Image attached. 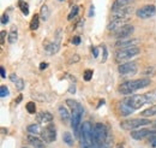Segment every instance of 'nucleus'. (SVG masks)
Instances as JSON below:
<instances>
[{
  "label": "nucleus",
  "mask_w": 156,
  "mask_h": 148,
  "mask_svg": "<svg viewBox=\"0 0 156 148\" xmlns=\"http://www.w3.org/2000/svg\"><path fill=\"white\" fill-rule=\"evenodd\" d=\"M156 100L155 93H147V94H137L131 95L126 99H124L119 104V111L122 116H127L130 113L143 107L147 104H151Z\"/></svg>",
  "instance_id": "nucleus-1"
},
{
  "label": "nucleus",
  "mask_w": 156,
  "mask_h": 148,
  "mask_svg": "<svg viewBox=\"0 0 156 148\" xmlns=\"http://www.w3.org/2000/svg\"><path fill=\"white\" fill-rule=\"evenodd\" d=\"M151 83L150 78H139V80H130L124 83H121L118 87V92L122 95H130L138 89L145 88Z\"/></svg>",
  "instance_id": "nucleus-2"
},
{
  "label": "nucleus",
  "mask_w": 156,
  "mask_h": 148,
  "mask_svg": "<svg viewBox=\"0 0 156 148\" xmlns=\"http://www.w3.org/2000/svg\"><path fill=\"white\" fill-rule=\"evenodd\" d=\"M108 135L109 132L107 127L102 123H96L93 132V148H106Z\"/></svg>",
  "instance_id": "nucleus-3"
},
{
  "label": "nucleus",
  "mask_w": 156,
  "mask_h": 148,
  "mask_svg": "<svg viewBox=\"0 0 156 148\" xmlns=\"http://www.w3.org/2000/svg\"><path fill=\"white\" fill-rule=\"evenodd\" d=\"M93 132L94 127L89 120L83 122L79 130V143L80 148H93Z\"/></svg>",
  "instance_id": "nucleus-4"
},
{
  "label": "nucleus",
  "mask_w": 156,
  "mask_h": 148,
  "mask_svg": "<svg viewBox=\"0 0 156 148\" xmlns=\"http://www.w3.org/2000/svg\"><path fill=\"white\" fill-rule=\"evenodd\" d=\"M140 53V50L138 47H132V48H124V50H119L115 52L114 59L118 64H122L124 61L138 56Z\"/></svg>",
  "instance_id": "nucleus-5"
},
{
  "label": "nucleus",
  "mask_w": 156,
  "mask_h": 148,
  "mask_svg": "<svg viewBox=\"0 0 156 148\" xmlns=\"http://www.w3.org/2000/svg\"><path fill=\"white\" fill-rule=\"evenodd\" d=\"M149 124H150V119L133 118V119H126V120L121 122L120 127H121V129L124 130H133L139 128V127H143V125H149Z\"/></svg>",
  "instance_id": "nucleus-6"
},
{
  "label": "nucleus",
  "mask_w": 156,
  "mask_h": 148,
  "mask_svg": "<svg viewBox=\"0 0 156 148\" xmlns=\"http://www.w3.org/2000/svg\"><path fill=\"white\" fill-rule=\"evenodd\" d=\"M118 71H119V74L122 75V76H129V75L137 74L138 68H137V64L135 61H129V63L120 64L119 68H118Z\"/></svg>",
  "instance_id": "nucleus-7"
},
{
  "label": "nucleus",
  "mask_w": 156,
  "mask_h": 148,
  "mask_svg": "<svg viewBox=\"0 0 156 148\" xmlns=\"http://www.w3.org/2000/svg\"><path fill=\"white\" fill-rule=\"evenodd\" d=\"M156 13V7L154 5H145V6H142L140 9H138L136 12L137 17L142 19H148L153 16H155Z\"/></svg>",
  "instance_id": "nucleus-8"
},
{
  "label": "nucleus",
  "mask_w": 156,
  "mask_h": 148,
  "mask_svg": "<svg viewBox=\"0 0 156 148\" xmlns=\"http://www.w3.org/2000/svg\"><path fill=\"white\" fill-rule=\"evenodd\" d=\"M42 139L44 142L47 143H51L53 141H55L57 139V129H55V125L54 124H49L47 125L44 130H42Z\"/></svg>",
  "instance_id": "nucleus-9"
},
{
  "label": "nucleus",
  "mask_w": 156,
  "mask_h": 148,
  "mask_svg": "<svg viewBox=\"0 0 156 148\" xmlns=\"http://www.w3.org/2000/svg\"><path fill=\"white\" fill-rule=\"evenodd\" d=\"M153 136H156V129H140L131 131V137L137 141L147 137H153Z\"/></svg>",
  "instance_id": "nucleus-10"
},
{
  "label": "nucleus",
  "mask_w": 156,
  "mask_h": 148,
  "mask_svg": "<svg viewBox=\"0 0 156 148\" xmlns=\"http://www.w3.org/2000/svg\"><path fill=\"white\" fill-rule=\"evenodd\" d=\"M135 31V27L132 25V24H126V25H124L122 28H120L119 30L117 31H114V36L115 39L118 40H124V39H126V37L131 36V34Z\"/></svg>",
  "instance_id": "nucleus-11"
},
{
  "label": "nucleus",
  "mask_w": 156,
  "mask_h": 148,
  "mask_svg": "<svg viewBox=\"0 0 156 148\" xmlns=\"http://www.w3.org/2000/svg\"><path fill=\"white\" fill-rule=\"evenodd\" d=\"M129 22V18H112L109 24L107 25V29L109 31H117L124 25H126Z\"/></svg>",
  "instance_id": "nucleus-12"
},
{
  "label": "nucleus",
  "mask_w": 156,
  "mask_h": 148,
  "mask_svg": "<svg viewBox=\"0 0 156 148\" xmlns=\"http://www.w3.org/2000/svg\"><path fill=\"white\" fill-rule=\"evenodd\" d=\"M139 42L138 39H124V40H118L115 43V47L124 50V48H132L136 47V45Z\"/></svg>",
  "instance_id": "nucleus-13"
},
{
  "label": "nucleus",
  "mask_w": 156,
  "mask_h": 148,
  "mask_svg": "<svg viewBox=\"0 0 156 148\" xmlns=\"http://www.w3.org/2000/svg\"><path fill=\"white\" fill-rule=\"evenodd\" d=\"M43 47H44V50H46V52L48 54H55V53H58L59 48H60V39L53 41V42L44 41L43 42Z\"/></svg>",
  "instance_id": "nucleus-14"
},
{
  "label": "nucleus",
  "mask_w": 156,
  "mask_h": 148,
  "mask_svg": "<svg viewBox=\"0 0 156 148\" xmlns=\"http://www.w3.org/2000/svg\"><path fill=\"white\" fill-rule=\"evenodd\" d=\"M112 12H113V18H129V16L133 12V9L132 6H127L119 10H114Z\"/></svg>",
  "instance_id": "nucleus-15"
},
{
  "label": "nucleus",
  "mask_w": 156,
  "mask_h": 148,
  "mask_svg": "<svg viewBox=\"0 0 156 148\" xmlns=\"http://www.w3.org/2000/svg\"><path fill=\"white\" fill-rule=\"evenodd\" d=\"M28 142L33 146L34 148H44V142L41 140V139H39L36 135H28Z\"/></svg>",
  "instance_id": "nucleus-16"
},
{
  "label": "nucleus",
  "mask_w": 156,
  "mask_h": 148,
  "mask_svg": "<svg viewBox=\"0 0 156 148\" xmlns=\"http://www.w3.org/2000/svg\"><path fill=\"white\" fill-rule=\"evenodd\" d=\"M133 1H135V0H114V2H113V5H112V11L122 9V7L131 6V4H132Z\"/></svg>",
  "instance_id": "nucleus-17"
},
{
  "label": "nucleus",
  "mask_w": 156,
  "mask_h": 148,
  "mask_svg": "<svg viewBox=\"0 0 156 148\" xmlns=\"http://www.w3.org/2000/svg\"><path fill=\"white\" fill-rule=\"evenodd\" d=\"M37 120L40 123H51L53 120V116L49 112L42 111L37 113Z\"/></svg>",
  "instance_id": "nucleus-18"
},
{
  "label": "nucleus",
  "mask_w": 156,
  "mask_h": 148,
  "mask_svg": "<svg viewBox=\"0 0 156 148\" xmlns=\"http://www.w3.org/2000/svg\"><path fill=\"white\" fill-rule=\"evenodd\" d=\"M17 39H18V30L16 27H12L9 33V42L15 43V42H17Z\"/></svg>",
  "instance_id": "nucleus-19"
},
{
  "label": "nucleus",
  "mask_w": 156,
  "mask_h": 148,
  "mask_svg": "<svg viewBox=\"0 0 156 148\" xmlns=\"http://www.w3.org/2000/svg\"><path fill=\"white\" fill-rule=\"evenodd\" d=\"M59 114H60V118H61L64 122H69L70 118H71L69 110H66L64 106H60V107H59Z\"/></svg>",
  "instance_id": "nucleus-20"
},
{
  "label": "nucleus",
  "mask_w": 156,
  "mask_h": 148,
  "mask_svg": "<svg viewBox=\"0 0 156 148\" xmlns=\"http://www.w3.org/2000/svg\"><path fill=\"white\" fill-rule=\"evenodd\" d=\"M48 16H49V9H48V6L47 5H42L41 6V10H40V18L42 19V20H47Z\"/></svg>",
  "instance_id": "nucleus-21"
},
{
  "label": "nucleus",
  "mask_w": 156,
  "mask_h": 148,
  "mask_svg": "<svg viewBox=\"0 0 156 148\" xmlns=\"http://www.w3.org/2000/svg\"><path fill=\"white\" fill-rule=\"evenodd\" d=\"M27 130H28V132H29L30 135H39V134H42V130H41V128H40L37 124H30Z\"/></svg>",
  "instance_id": "nucleus-22"
},
{
  "label": "nucleus",
  "mask_w": 156,
  "mask_h": 148,
  "mask_svg": "<svg viewBox=\"0 0 156 148\" xmlns=\"http://www.w3.org/2000/svg\"><path fill=\"white\" fill-rule=\"evenodd\" d=\"M140 114H142L143 117H153V116H156V105H153V106H150L149 109L142 111Z\"/></svg>",
  "instance_id": "nucleus-23"
},
{
  "label": "nucleus",
  "mask_w": 156,
  "mask_h": 148,
  "mask_svg": "<svg viewBox=\"0 0 156 148\" xmlns=\"http://www.w3.org/2000/svg\"><path fill=\"white\" fill-rule=\"evenodd\" d=\"M39 25H40V15H35L31 18V20H30V29L33 31H35L39 28Z\"/></svg>",
  "instance_id": "nucleus-24"
},
{
  "label": "nucleus",
  "mask_w": 156,
  "mask_h": 148,
  "mask_svg": "<svg viewBox=\"0 0 156 148\" xmlns=\"http://www.w3.org/2000/svg\"><path fill=\"white\" fill-rule=\"evenodd\" d=\"M62 140H64V142H65L67 146H70V147L73 146V139H72V135H71L69 131L64 132V135H62Z\"/></svg>",
  "instance_id": "nucleus-25"
},
{
  "label": "nucleus",
  "mask_w": 156,
  "mask_h": 148,
  "mask_svg": "<svg viewBox=\"0 0 156 148\" xmlns=\"http://www.w3.org/2000/svg\"><path fill=\"white\" fill-rule=\"evenodd\" d=\"M66 104H67V106L72 110V112L76 111V110H78V109L80 107V104L77 102L76 100H72V99H67V100H66Z\"/></svg>",
  "instance_id": "nucleus-26"
},
{
  "label": "nucleus",
  "mask_w": 156,
  "mask_h": 148,
  "mask_svg": "<svg viewBox=\"0 0 156 148\" xmlns=\"http://www.w3.org/2000/svg\"><path fill=\"white\" fill-rule=\"evenodd\" d=\"M143 75L144 76H148V77H151V76L156 75V66H148L147 69H144Z\"/></svg>",
  "instance_id": "nucleus-27"
},
{
  "label": "nucleus",
  "mask_w": 156,
  "mask_h": 148,
  "mask_svg": "<svg viewBox=\"0 0 156 148\" xmlns=\"http://www.w3.org/2000/svg\"><path fill=\"white\" fill-rule=\"evenodd\" d=\"M20 9L22 10V12H23V15H24V16H28V15H29V5H28L27 2L20 1Z\"/></svg>",
  "instance_id": "nucleus-28"
},
{
  "label": "nucleus",
  "mask_w": 156,
  "mask_h": 148,
  "mask_svg": "<svg viewBox=\"0 0 156 148\" xmlns=\"http://www.w3.org/2000/svg\"><path fill=\"white\" fill-rule=\"evenodd\" d=\"M27 111L29 112L30 114H34V113L36 112V105H35L34 101H29V102L27 104Z\"/></svg>",
  "instance_id": "nucleus-29"
},
{
  "label": "nucleus",
  "mask_w": 156,
  "mask_h": 148,
  "mask_svg": "<svg viewBox=\"0 0 156 148\" xmlns=\"http://www.w3.org/2000/svg\"><path fill=\"white\" fill-rule=\"evenodd\" d=\"M78 11H79V7H78L77 5H75V6L72 7V10H71L70 15L67 16V19H69V20H72V19L75 18V17L78 15Z\"/></svg>",
  "instance_id": "nucleus-30"
},
{
  "label": "nucleus",
  "mask_w": 156,
  "mask_h": 148,
  "mask_svg": "<svg viewBox=\"0 0 156 148\" xmlns=\"http://www.w3.org/2000/svg\"><path fill=\"white\" fill-rule=\"evenodd\" d=\"M93 70H90V69H87L85 71H84V75H83V78H84V81H87V82H89L91 78H93Z\"/></svg>",
  "instance_id": "nucleus-31"
},
{
  "label": "nucleus",
  "mask_w": 156,
  "mask_h": 148,
  "mask_svg": "<svg viewBox=\"0 0 156 148\" xmlns=\"http://www.w3.org/2000/svg\"><path fill=\"white\" fill-rule=\"evenodd\" d=\"M9 94H10L9 88H7L6 86H1V88H0V96H1V98H6Z\"/></svg>",
  "instance_id": "nucleus-32"
},
{
  "label": "nucleus",
  "mask_w": 156,
  "mask_h": 148,
  "mask_svg": "<svg viewBox=\"0 0 156 148\" xmlns=\"http://www.w3.org/2000/svg\"><path fill=\"white\" fill-rule=\"evenodd\" d=\"M15 84H16V88H17L18 91H23V88H24V81H23L22 78H18V80L15 82Z\"/></svg>",
  "instance_id": "nucleus-33"
},
{
  "label": "nucleus",
  "mask_w": 156,
  "mask_h": 148,
  "mask_svg": "<svg viewBox=\"0 0 156 148\" xmlns=\"http://www.w3.org/2000/svg\"><path fill=\"white\" fill-rule=\"evenodd\" d=\"M31 96H33V98H35V99H37L39 101H46V96H44V95H41V94H37V93H36V94H34V93H33V94H31Z\"/></svg>",
  "instance_id": "nucleus-34"
},
{
  "label": "nucleus",
  "mask_w": 156,
  "mask_h": 148,
  "mask_svg": "<svg viewBox=\"0 0 156 148\" xmlns=\"http://www.w3.org/2000/svg\"><path fill=\"white\" fill-rule=\"evenodd\" d=\"M9 23V16H7V13L5 12V13H2V16H1V24H7Z\"/></svg>",
  "instance_id": "nucleus-35"
},
{
  "label": "nucleus",
  "mask_w": 156,
  "mask_h": 148,
  "mask_svg": "<svg viewBox=\"0 0 156 148\" xmlns=\"http://www.w3.org/2000/svg\"><path fill=\"white\" fill-rule=\"evenodd\" d=\"M149 145H150L153 148H156V136L150 137V140H149Z\"/></svg>",
  "instance_id": "nucleus-36"
},
{
  "label": "nucleus",
  "mask_w": 156,
  "mask_h": 148,
  "mask_svg": "<svg viewBox=\"0 0 156 148\" xmlns=\"http://www.w3.org/2000/svg\"><path fill=\"white\" fill-rule=\"evenodd\" d=\"M72 43H73V45H76V46H77V45H79V43H80V37L75 36L73 39H72Z\"/></svg>",
  "instance_id": "nucleus-37"
},
{
  "label": "nucleus",
  "mask_w": 156,
  "mask_h": 148,
  "mask_svg": "<svg viewBox=\"0 0 156 148\" xmlns=\"http://www.w3.org/2000/svg\"><path fill=\"white\" fill-rule=\"evenodd\" d=\"M0 75H1V78H6V72H5V68L4 66L0 68Z\"/></svg>",
  "instance_id": "nucleus-38"
},
{
  "label": "nucleus",
  "mask_w": 156,
  "mask_h": 148,
  "mask_svg": "<svg viewBox=\"0 0 156 148\" xmlns=\"http://www.w3.org/2000/svg\"><path fill=\"white\" fill-rule=\"evenodd\" d=\"M10 80H11L12 82H16V81L18 80V77L16 76V74H11V75H10Z\"/></svg>",
  "instance_id": "nucleus-39"
},
{
  "label": "nucleus",
  "mask_w": 156,
  "mask_h": 148,
  "mask_svg": "<svg viewBox=\"0 0 156 148\" xmlns=\"http://www.w3.org/2000/svg\"><path fill=\"white\" fill-rule=\"evenodd\" d=\"M47 66H48L47 63H41L40 64V70H44V69H47Z\"/></svg>",
  "instance_id": "nucleus-40"
},
{
  "label": "nucleus",
  "mask_w": 156,
  "mask_h": 148,
  "mask_svg": "<svg viewBox=\"0 0 156 148\" xmlns=\"http://www.w3.org/2000/svg\"><path fill=\"white\" fill-rule=\"evenodd\" d=\"M5 35H6V31L5 30H1V43L5 42Z\"/></svg>",
  "instance_id": "nucleus-41"
},
{
  "label": "nucleus",
  "mask_w": 156,
  "mask_h": 148,
  "mask_svg": "<svg viewBox=\"0 0 156 148\" xmlns=\"http://www.w3.org/2000/svg\"><path fill=\"white\" fill-rule=\"evenodd\" d=\"M93 56L95 57V58L98 56V48H96V47H94V48H93Z\"/></svg>",
  "instance_id": "nucleus-42"
},
{
  "label": "nucleus",
  "mask_w": 156,
  "mask_h": 148,
  "mask_svg": "<svg viewBox=\"0 0 156 148\" xmlns=\"http://www.w3.org/2000/svg\"><path fill=\"white\" fill-rule=\"evenodd\" d=\"M89 16H90V17H91V16H94V6H93V5L90 6V11H89Z\"/></svg>",
  "instance_id": "nucleus-43"
},
{
  "label": "nucleus",
  "mask_w": 156,
  "mask_h": 148,
  "mask_svg": "<svg viewBox=\"0 0 156 148\" xmlns=\"http://www.w3.org/2000/svg\"><path fill=\"white\" fill-rule=\"evenodd\" d=\"M22 99H23V96H22V94H20V95H18V98L16 99V104H20V101H22Z\"/></svg>",
  "instance_id": "nucleus-44"
},
{
  "label": "nucleus",
  "mask_w": 156,
  "mask_h": 148,
  "mask_svg": "<svg viewBox=\"0 0 156 148\" xmlns=\"http://www.w3.org/2000/svg\"><path fill=\"white\" fill-rule=\"evenodd\" d=\"M117 148H124V146H122V145H118Z\"/></svg>",
  "instance_id": "nucleus-45"
},
{
  "label": "nucleus",
  "mask_w": 156,
  "mask_h": 148,
  "mask_svg": "<svg viewBox=\"0 0 156 148\" xmlns=\"http://www.w3.org/2000/svg\"><path fill=\"white\" fill-rule=\"evenodd\" d=\"M59 1H64V0H59Z\"/></svg>",
  "instance_id": "nucleus-46"
},
{
  "label": "nucleus",
  "mask_w": 156,
  "mask_h": 148,
  "mask_svg": "<svg viewBox=\"0 0 156 148\" xmlns=\"http://www.w3.org/2000/svg\"><path fill=\"white\" fill-rule=\"evenodd\" d=\"M22 148H27V147H22Z\"/></svg>",
  "instance_id": "nucleus-47"
},
{
  "label": "nucleus",
  "mask_w": 156,
  "mask_h": 148,
  "mask_svg": "<svg viewBox=\"0 0 156 148\" xmlns=\"http://www.w3.org/2000/svg\"><path fill=\"white\" fill-rule=\"evenodd\" d=\"M155 127H156V122H155Z\"/></svg>",
  "instance_id": "nucleus-48"
}]
</instances>
